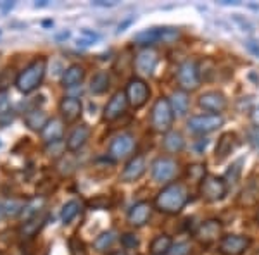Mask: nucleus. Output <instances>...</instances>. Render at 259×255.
<instances>
[{"label": "nucleus", "mask_w": 259, "mask_h": 255, "mask_svg": "<svg viewBox=\"0 0 259 255\" xmlns=\"http://www.w3.org/2000/svg\"><path fill=\"white\" fill-rule=\"evenodd\" d=\"M189 202V191L180 183H171L164 186L156 196V207L157 211L164 214H178L183 211V207Z\"/></svg>", "instance_id": "f257e3e1"}, {"label": "nucleus", "mask_w": 259, "mask_h": 255, "mask_svg": "<svg viewBox=\"0 0 259 255\" xmlns=\"http://www.w3.org/2000/svg\"><path fill=\"white\" fill-rule=\"evenodd\" d=\"M45 73H47V59L38 57L16 76V88L21 93H31L41 85Z\"/></svg>", "instance_id": "f03ea898"}, {"label": "nucleus", "mask_w": 259, "mask_h": 255, "mask_svg": "<svg viewBox=\"0 0 259 255\" xmlns=\"http://www.w3.org/2000/svg\"><path fill=\"white\" fill-rule=\"evenodd\" d=\"M173 121H175V114H173V109H171L169 98L159 97L152 106L150 126H152V129L156 133L166 135V133H169L171 128H173Z\"/></svg>", "instance_id": "7ed1b4c3"}, {"label": "nucleus", "mask_w": 259, "mask_h": 255, "mask_svg": "<svg viewBox=\"0 0 259 255\" xmlns=\"http://www.w3.org/2000/svg\"><path fill=\"white\" fill-rule=\"evenodd\" d=\"M199 193L206 202H220L228 193V185L223 178L214 176V174H207L206 178L200 181Z\"/></svg>", "instance_id": "20e7f679"}, {"label": "nucleus", "mask_w": 259, "mask_h": 255, "mask_svg": "<svg viewBox=\"0 0 259 255\" xmlns=\"http://www.w3.org/2000/svg\"><path fill=\"white\" fill-rule=\"evenodd\" d=\"M124 95H126V100H128L130 107L140 109V107H144L145 104H147V100L150 97V88L142 78H132L128 81V85H126Z\"/></svg>", "instance_id": "39448f33"}, {"label": "nucleus", "mask_w": 259, "mask_h": 255, "mask_svg": "<svg viewBox=\"0 0 259 255\" xmlns=\"http://www.w3.org/2000/svg\"><path fill=\"white\" fill-rule=\"evenodd\" d=\"M178 85L183 91H194L200 86V73L194 61H185L177 71Z\"/></svg>", "instance_id": "423d86ee"}, {"label": "nucleus", "mask_w": 259, "mask_h": 255, "mask_svg": "<svg viewBox=\"0 0 259 255\" xmlns=\"http://www.w3.org/2000/svg\"><path fill=\"white\" fill-rule=\"evenodd\" d=\"M187 126L195 135H207L223 126V118L220 114H199L190 118Z\"/></svg>", "instance_id": "0eeeda50"}, {"label": "nucleus", "mask_w": 259, "mask_h": 255, "mask_svg": "<svg viewBox=\"0 0 259 255\" xmlns=\"http://www.w3.org/2000/svg\"><path fill=\"white\" fill-rule=\"evenodd\" d=\"M178 164L171 157H157L152 162V179L159 185L169 183L171 179L177 176Z\"/></svg>", "instance_id": "6e6552de"}, {"label": "nucleus", "mask_w": 259, "mask_h": 255, "mask_svg": "<svg viewBox=\"0 0 259 255\" xmlns=\"http://www.w3.org/2000/svg\"><path fill=\"white\" fill-rule=\"evenodd\" d=\"M135 148V138L130 133H121L111 141L109 147V157L112 161H121V159L128 157Z\"/></svg>", "instance_id": "1a4fd4ad"}, {"label": "nucleus", "mask_w": 259, "mask_h": 255, "mask_svg": "<svg viewBox=\"0 0 259 255\" xmlns=\"http://www.w3.org/2000/svg\"><path fill=\"white\" fill-rule=\"evenodd\" d=\"M250 246V238L244 235H227L220 241V252L223 255H242Z\"/></svg>", "instance_id": "9d476101"}, {"label": "nucleus", "mask_w": 259, "mask_h": 255, "mask_svg": "<svg viewBox=\"0 0 259 255\" xmlns=\"http://www.w3.org/2000/svg\"><path fill=\"white\" fill-rule=\"evenodd\" d=\"M126 109H128V100H126L124 91H116V93L109 98V102L106 104V107H104L102 118H104V121L111 123V121L119 119L121 116L126 112Z\"/></svg>", "instance_id": "9b49d317"}, {"label": "nucleus", "mask_w": 259, "mask_h": 255, "mask_svg": "<svg viewBox=\"0 0 259 255\" xmlns=\"http://www.w3.org/2000/svg\"><path fill=\"white\" fill-rule=\"evenodd\" d=\"M145 171H147V162H145L144 156H135L133 159H130L124 166L123 173L119 174V181L123 183H133L139 181V179L144 176Z\"/></svg>", "instance_id": "f8f14e48"}, {"label": "nucleus", "mask_w": 259, "mask_h": 255, "mask_svg": "<svg viewBox=\"0 0 259 255\" xmlns=\"http://www.w3.org/2000/svg\"><path fill=\"white\" fill-rule=\"evenodd\" d=\"M221 231H223V224H221L220 219H207L197 228L195 238H197L200 243L209 245V243H214L221 236Z\"/></svg>", "instance_id": "ddd939ff"}, {"label": "nucleus", "mask_w": 259, "mask_h": 255, "mask_svg": "<svg viewBox=\"0 0 259 255\" xmlns=\"http://www.w3.org/2000/svg\"><path fill=\"white\" fill-rule=\"evenodd\" d=\"M199 106L211 114H220L228 107V100L221 91H206L199 97Z\"/></svg>", "instance_id": "4468645a"}, {"label": "nucleus", "mask_w": 259, "mask_h": 255, "mask_svg": "<svg viewBox=\"0 0 259 255\" xmlns=\"http://www.w3.org/2000/svg\"><path fill=\"white\" fill-rule=\"evenodd\" d=\"M157 52L152 48H144L142 52L137 54L135 57V71L139 74H144V76H150V74L154 73V69H156L157 66Z\"/></svg>", "instance_id": "2eb2a0df"}, {"label": "nucleus", "mask_w": 259, "mask_h": 255, "mask_svg": "<svg viewBox=\"0 0 259 255\" xmlns=\"http://www.w3.org/2000/svg\"><path fill=\"white\" fill-rule=\"evenodd\" d=\"M81 111H83L81 102L74 97H64L59 104V112L66 123H74L81 116Z\"/></svg>", "instance_id": "dca6fc26"}, {"label": "nucleus", "mask_w": 259, "mask_h": 255, "mask_svg": "<svg viewBox=\"0 0 259 255\" xmlns=\"http://www.w3.org/2000/svg\"><path fill=\"white\" fill-rule=\"evenodd\" d=\"M150 214H152V206L149 202H137L128 211V223L135 228H140L150 219Z\"/></svg>", "instance_id": "f3484780"}, {"label": "nucleus", "mask_w": 259, "mask_h": 255, "mask_svg": "<svg viewBox=\"0 0 259 255\" xmlns=\"http://www.w3.org/2000/svg\"><path fill=\"white\" fill-rule=\"evenodd\" d=\"M237 145H239V141H237V135L235 133H223V135L220 136L218 143H216V161L218 162H223L225 159H227L230 154L233 152V150L237 148Z\"/></svg>", "instance_id": "a211bd4d"}, {"label": "nucleus", "mask_w": 259, "mask_h": 255, "mask_svg": "<svg viewBox=\"0 0 259 255\" xmlns=\"http://www.w3.org/2000/svg\"><path fill=\"white\" fill-rule=\"evenodd\" d=\"M64 136V123L57 118L49 119V123L45 124V128L41 129V138L47 145L56 143V141H62Z\"/></svg>", "instance_id": "6ab92c4d"}, {"label": "nucleus", "mask_w": 259, "mask_h": 255, "mask_svg": "<svg viewBox=\"0 0 259 255\" xmlns=\"http://www.w3.org/2000/svg\"><path fill=\"white\" fill-rule=\"evenodd\" d=\"M90 138V128L87 124H80L71 131V135L66 140V148L69 152H78L83 145L87 143V140Z\"/></svg>", "instance_id": "aec40b11"}, {"label": "nucleus", "mask_w": 259, "mask_h": 255, "mask_svg": "<svg viewBox=\"0 0 259 255\" xmlns=\"http://www.w3.org/2000/svg\"><path fill=\"white\" fill-rule=\"evenodd\" d=\"M259 200V176L252 174L247 183H245L244 190L240 191V200L239 202L242 206H254Z\"/></svg>", "instance_id": "412c9836"}, {"label": "nucleus", "mask_w": 259, "mask_h": 255, "mask_svg": "<svg viewBox=\"0 0 259 255\" xmlns=\"http://www.w3.org/2000/svg\"><path fill=\"white\" fill-rule=\"evenodd\" d=\"M162 36H164V28H149V30L137 33L133 36V41L137 45H142V47H149V45L162 41Z\"/></svg>", "instance_id": "4be33fe9"}, {"label": "nucleus", "mask_w": 259, "mask_h": 255, "mask_svg": "<svg viewBox=\"0 0 259 255\" xmlns=\"http://www.w3.org/2000/svg\"><path fill=\"white\" fill-rule=\"evenodd\" d=\"M169 104H171V109H173V114L177 118H183V116L189 112V93L183 90H177L173 91L169 98Z\"/></svg>", "instance_id": "5701e85b"}, {"label": "nucleus", "mask_w": 259, "mask_h": 255, "mask_svg": "<svg viewBox=\"0 0 259 255\" xmlns=\"http://www.w3.org/2000/svg\"><path fill=\"white\" fill-rule=\"evenodd\" d=\"M24 123H26V126L33 129V131L41 133V129L49 123V118L41 109H30V111L26 112V116H24Z\"/></svg>", "instance_id": "b1692460"}, {"label": "nucleus", "mask_w": 259, "mask_h": 255, "mask_svg": "<svg viewBox=\"0 0 259 255\" xmlns=\"http://www.w3.org/2000/svg\"><path fill=\"white\" fill-rule=\"evenodd\" d=\"M83 78H85V69L80 64H73L62 74V85L66 88H74V86H78L83 81Z\"/></svg>", "instance_id": "393cba45"}, {"label": "nucleus", "mask_w": 259, "mask_h": 255, "mask_svg": "<svg viewBox=\"0 0 259 255\" xmlns=\"http://www.w3.org/2000/svg\"><path fill=\"white\" fill-rule=\"evenodd\" d=\"M44 224H45V217L44 216L31 217V219H28L26 223L21 226L19 236L21 238H26V240H30V238H33V236L36 235V233L40 231L41 228H44Z\"/></svg>", "instance_id": "a878e982"}, {"label": "nucleus", "mask_w": 259, "mask_h": 255, "mask_svg": "<svg viewBox=\"0 0 259 255\" xmlns=\"http://www.w3.org/2000/svg\"><path fill=\"white\" fill-rule=\"evenodd\" d=\"M164 148L171 154H180L185 148V138L180 131H169L164 135V141H162Z\"/></svg>", "instance_id": "bb28decb"}, {"label": "nucleus", "mask_w": 259, "mask_h": 255, "mask_svg": "<svg viewBox=\"0 0 259 255\" xmlns=\"http://www.w3.org/2000/svg\"><path fill=\"white\" fill-rule=\"evenodd\" d=\"M171 246H173V240L168 235H159L150 243V255H168Z\"/></svg>", "instance_id": "cd10ccee"}, {"label": "nucleus", "mask_w": 259, "mask_h": 255, "mask_svg": "<svg viewBox=\"0 0 259 255\" xmlns=\"http://www.w3.org/2000/svg\"><path fill=\"white\" fill-rule=\"evenodd\" d=\"M109 83H111L109 74H107L106 71H99V73L94 74V78H92V81H90V91L94 95L104 93V91L109 88Z\"/></svg>", "instance_id": "c85d7f7f"}, {"label": "nucleus", "mask_w": 259, "mask_h": 255, "mask_svg": "<svg viewBox=\"0 0 259 255\" xmlns=\"http://www.w3.org/2000/svg\"><path fill=\"white\" fill-rule=\"evenodd\" d=\"M80 211H81V202H78V200H69V202H66L61 211L62 224H69L74 217L80 214Z\"/></svg>", "instance_id": "c756f323"}, {"label": "nucleus", "mask_w": 259, "mask_h": 255, "mask_svg": "<svg viewBox=\"0 0 259 255\" xmlns=\"http://www.w3.org/2000/svg\"><path fill=\"white\" fill-rule=\"evenodd\" d=\"M116 241V231H104L95 238L94 246L97 252H107Z\"/></svg>", "instance_id": "7c9ffc66"}, {"label": "nucleus", "mask_w": 259, "mask_h": 255, "mask_svg": "<svg viewBox=\"0 0 259 255\" xmlns=\"http://www.w3.org/2000/svg\"><path fill=\"white\" fill-rule=\"evenodd\" d=\"M24 207H26V202H24V200H19V198H11V200H6V202L2 203L4 214L11 216V217L23 214Z\"/></svg>", "instance_id": "2f4dec72"}, {"label": "nucleus", "mask_w": 259, "mask_h": 255, "mask_svg": "<svg viewBox=\"0 0 259 255\" xmlns=\"http://www.w3.org/2000/svg\"><path fill=\"white\" fill-rule=\"evenodd\" d=\"M242 164H244V159H239V161H235L232 166H230V169L227 171V185L228 183H237V179L240 176V171H242Z\"/></svg>", "instance_id": "473e14b6"}, {"label": "nucleus", "mask_w": 259, "mask_h": 255, "mask_svg": "<svg viewBox=\"0 0 259 255\" xmlns=\"http://www.w3.org/2000/svg\"><path fill=\"white\" fill-rule=\"evenodd\" d=\"M9 109H11V98L9 93L6 90H0V118L6 114H9Z\"/></svg>", "instance_id": "72a5a7b5"}, {"label": "nucleus", "mask_w": 259, "mask_h": 255, "mask_svg": "<svg viewBox=\"0 0 259 255\" xmlns=\"http://www.w3.org/2000/svg\"><path fill=\"white\" fill-rule=\"evenodd\" d=\"M64 148L66 147L62 145V141H56V143L47 145V154L54 159H59V157H62V154H64Z\"/></svg>", "instance_id": "f704fd0d"}, {"label": "nucleus", "mask_w": 259, "mask_h": 255, "mask_svg": "<svg viewBox=\"0 0 259 255\" xmlns=\"http://www.w3.org/2000/svg\"><path fill=\"white\" fill-rule=\"evenodd\" d=\"M189 174H190V178L195 179V181H202V179L206 178V167L200 166V164L190 166L189 167Z\"/></svg>", "instance_id": "c9c22d12"}, {"label": "nucleus", "mask_w": 259, "mask_h": 255, "mask_svg": "<svg viewBox=\"0 0 259 255\" xmlns=\"http://www.w3.org/2000/svg\"><path fill=\"white\" fill-rule=\"evenodd\" d=\"M190 253V245L187 241H180L171 246L169 255H189Z\"/></svg>", "instance_id": "e433bc0d"}, {"label": "nucleus", "mask_w": 259, "mask_h": 255, "mask_svg": "<svg viewBox=\"0 0 259 255\" xmlns=\"http://www.w3.org/2000/svg\"><path fill=\"white\" fill-rule=\"evenodd\" d=\"M121 243H123L126 248H135V246H139V238L137 235H133V233H124L123 236H121Z\"/></svg>", "instance_id": "4c0bfd02"}, {"label": "nucleus", "mask_w": 259, "mask_h": 255, "mask_svg": "<svg viewBox=\"0 0 259 255\" xmlns=\"http://www.w3.org/2000/svg\"><path fill=\"white\" fill-rule=\"evenodd\" d=\"M235 23H239L240 26H242V31H247V33H250L252 31V26L249 24V21L247 19H244V18H240V16H235Z\"/></svg>", "instance_id": "58836bf2"}, {"label": "nucleus", "mask_w": 259, "mask_h": 255, "mask_svg": "<svg viewBox=\"0 0 259 255\" xmlns=\"http://www.w3.org/2000/svg\"><path fill=\"white\" fill-rule=\"evenodd\" d=\"M249 140H250V145H252L256 150H259V128H256L252 133H250Z\"/></svg>", "instance_id": "ea45409f"}, {"label": "nucleus", "mask_w": 259, "mask_h": 255, "mask_svg": "<svg viewBox=\"0 0 259 255\" xmlns=\"http://www.w3.org/2000/svg\"><path fill=\"white\" fill-rule=\"evenodd\" d=\"M247 48L249 52H252L254 56L259 57V43H256V41H247Z\"/></svg>", "instance_id": "a19ab883"}, {"label": "nucleus", "mask_w": 259, "mask_h": 255, "mask_svg": "<svg viewBox=\"0 0 259 255\" xmlns=\"http://www.w3.org/2000/svg\"><path fill=\"white\" fill-rule=\"evenodd\" d=\"M250 118H252V123L256 124V128H259V106L254 109V112H252V116H250Z\"/></svg>", "instance_id": "79ce46f5"}, {"label": "nucleus", "mask_w": 259, "mask_h": 255, "mask_svg": "<svg viewBox=\"0 0 259 255\" xmlns=\"http://www.w3.org/2000/svg\"><path fill=\"white\" fill-rule=\"evenodd\" d=\"M94 6H100V7H112V6H116V2H102V0H97V2H94Z\"/></svg>", "instance_id": "37998d69"}, {"label": "nucleus", "mask_w": 259, "mask_h": 255, "mask_svg": "<svg viewBox=\"0 0 259 255\" xmlns=\"http://www.w3.org/2000/svg\"><path fill=\"white\" fill-rule=\"evenodd\" d=\"M111 255H128L126 252H123V250H118V252H112Z\"/></svg>", "instance_id": "c03bdc74"}, {"label": "nucleus", "mask_w": 259, "mask_h": 255, "mask_svg": "<svg viewBox=\"0 0 259 255\" xmlns=\"http://www.w3.org/2000/svg\"><path fill=\"white\" fill-rule=\"evenodd\" d=\"M4 216H6V214H4V209H2V203H0V219H2V217Z\"/></svg>", "instance_id": "a18cd8bd"}, {"label": "nucleus", "mask_w": 259, "mask_h": 255, "mask_svg": "<svg viewBox=\"0 0 259 255\" xmlns=\"http://www.w3.org/2000/svg\"><path fill=\"white\" fill-rule=\"evenodd\" d=\"M256 221H257V224H259V212H257V216H256Z\"/></svg>", "instance_id": "49530a36"}, {"label": "nucleus", "mask_w": 259, "mask_h": 255, "mask_svg": "<svg viewBox=\"0 0 259 255\" xmlns=\"http://www.w3.org/2000/svg\"><path fill=\"white\" fill-rule=\"evenodd\" d=\"M0 255H2V252H0Z\"/></svg>", "instance_id": "de8ad7c7"}]
</instances>
